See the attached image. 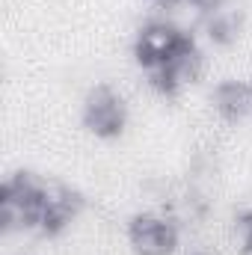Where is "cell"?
<instances>
[{
    "label": "cell",
    "instance_id": "obj_7",
    "mask_svg": "<svg viewBox=\"0 0 252 255\" xmlns=\"http://www.w3.org/2000/svg\"><path fill=\"white\" fill-rule=\"evenodd\" d=\"M214 110L226 119V122H238L247 113H252V86L244 80H220L211 92Z\"/></svg>",
    "mask_w": 252,
    "mask_h": 255
},
{
    "label": "cell",
    "instance_id": "obj_4",
    "mask_svg": "<svg viewBox=\"0 0 252 255\" xmlns=\"http://www.w3.org/2000/svg\"><path fill=\"white\" fill-rule=\"evenodd\" d=\"M181 229L178 220L160 211L133 214L127 223V244L136 255H172L178 250Z\"/></svg>",
    "mask_w": 252,
    "mask_h": 255
},
{
    "label": "cell",
    "instance_id": "obj_9",
    "mask_svg": "<svg viewBox=\"0 0 252 255\" xmlns=\"http://www.w3.org/2000/svg\"><path fill=\"white\" fill-rule=\"evenodd\" d=\"M235 235H238L241 253L252 255V208L250 211H241V214L235 217Z\"/></svg>",
    "mask_w": 252,
    "mask_h": 255
},
{
    "label": "cell",
    "instance_id": "obj_6",
    "mask_svg": "<svg viewBox=\"0 0 252 255\" xmlns=\"http://www.w3.org/2000/svg\"><path fill=\"white\" fill-rule=\"evenodd\" d=\"M145 74H148V86H151L157 95H163V98H175L190 80H196V77L202 74V51L190 54V57L178 60V63L163 65V68L145 71Z\"/></svg>",
    "mask_w": 252,
    "mask_h": 255
},
{
    "label": "cell",
    "instance_id": "obj_11",
    "mask_svg": "<svg viewBox=\"0 0 252 255\" xmlns=\"http://www.w3.org/2000/svg\"><path fill=\"white\" fill-rule=\"evenodd\" d=\"M151 3H154V6H166V9H169V6H178V3H187V0H151Z\"/></svg>",
    "mask_w": 252,
    "mask_h": 255
},
{
    "label": "cell",
    "instance_id": "obj_5",
    "mask_svg": "<svg viewBox=\"0 0 252 255\" xmlns=\"http://www.w3.org/2000/svg\"><path fill=\"white\" fill-rule=\"evenodd\" d=\"M83 211V193L63 181H48V202H45V217L39 226V235L57 238L71 226V220Z\"/></svg>",
    "mask_w": 252,
    "mask_h": 255
},
{
    "label": "cell",
    "instance_id": "obj_12",
    "mask_svg": "<svg viewBox=\"0 0 252 255\" xmlns=\"http://www.w3.org/2000/svg\"><path fill=\"white\" fill-rule=\"evenodd\" d=\"M190 255H211V253H205V250H193Z\"/></svg>",
    "mask_w": 252,
    "mask_h": 255
},
{
    "label": "cell",
    "instance_id": "obj_3",
    "mask_svg": "<svg viewBox=\"0 0 252 255\" xmlns=\"http://www.w3.org/2000/svg\"><path fill=\"white\" fill-rule=\"evenodd\" d=\"M80 119L89 133H95L101 139L119 136L127 125V104L122 92H116L110 83H95L83 98Z\"/></svg>",
    "mask_w": 252,
    "mask_h": 255
},
{
    "label": "cell",
    "instance_id": "obj_8",
    "mask_svg": "<svg viewBox=\"0 0 252 255\" xmlns=\"http://www.w3.org/2000/svg\"><path fill=\"white\" fill-rule=\"evenodd\" d=\"M205 33L214 45H232L241 33V12L223 6V9L205 15Z\"/></svg>",
    "mask_w": 252,
    "mask_h": 255
},
{
    "label": "cell",
    "instance_id": "obj_10",
    "mask_svg": "<svg viewBox=\"0 0 252 255\" xmlns=\"http://www.w3.org/2000/svg\"><path fill=\"white\" fill-rule=\"evenodd\" d=\"M193 9H199L202 15H211V12H217V9H223L229 0H187Z\"/></svg>",
    "mask_w": 252,
    "mask_h": 255
},
{
    "label": "cell",
    "instance_id": "obj_2",
    "mask_svg": "<svg viewBox=\"0 0 252 255\" xmlns=\"http://www.w3.org/2000/svg\"><path fill=\"white\" fill-rule=\"evenodd\" d=\"M48 202V181L33 172H12L0 190V226L3 232L27 229L39 232Z\"/></svg>",
    "mask_w": 252,
    "mask_h": 255
},
{
    "label": "cell",
    "instance_id": "obj_1",
    "mask_svg": "<svg viewBox=\"0 0 252 255\" xmlns=\"http://www.w3.org/2000/svg\"><path fill=\"white\" fill-rule=\"evenodd\" d=\"M196 51H199L196 36L184 27H178L175 21H166V18L145 21L133 36V60L145 71L178 63V60H184Z\"/></svg>",
    "mask_w": 252,
    "mask_h": 255
}]
</instances>
